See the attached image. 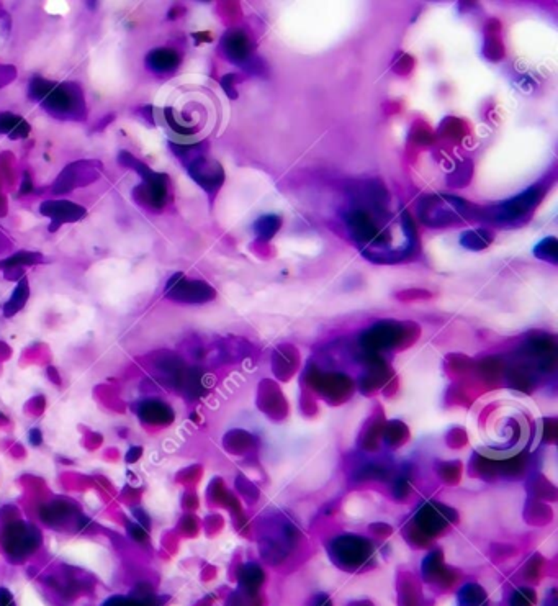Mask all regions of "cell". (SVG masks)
<instances>
[{"mask_svg":"<svg viewBox=\"0 0 558 606\" xmlns=\"http://www.w3.org/2000/svg\"><path fill=\"white\" fill-rule=\"evenodd\" d=\"M40 104L48 114L60 120H79L86 115L84 92L76 82H51Z\"/></svg>","mask_w":558,"mask_h":606,"instance_id":"6da1fadb","label":"cell"},{"mask_svg":"<svg viewBox=\"0 0 558 606\" xmlns=\"http://www.w3.org/2000/svg\"><path fill=\"white\" fill-rule=\"evenodd\" d=\"M418 215L423 220V223H426V225L433 228L452 225V223L459 221L460 218L454 206L444 199V195L426 197V199H423V202L418 206Z\"/></svg>","mask_w":558,"mask_h":606,"instance_id":"52a82bcc","label":"cell"},{"mask_svg":"<svg viewBox=\"0 0 558 606\" xmlns=\"http://www.w3.org/2000/svg\"><path fill=\"white\" fill-rule=\"evenodd\" d=\"M104 606H140L135 598H125V597H113L108 602H105Z\"/></svg>","mask_w":558,"mask_h":606,"instance_id":"484cf974","label":"cell"},{"mask_svg":"<svg viewBox=\"0 0 558 606\" xmlns=\"http://www.w3.org/2000/svg\"><path fill=\"white\" fill-rule=\"evenodd\" d=\"M535 600V593L529 588H519L513 595L511 606H532Z\"/></svg>","mask_w":558,"mask_h":606,"instance_id":"cb8c5ba5","label":"cell"},{"mask_svg":"<svg viewBox=\"0 0 558 606\" xmlns=\"http://www.w3.org/2000/svg\"><path fill=\"white\" fill-rule=\"evenodd\" d=\"M221 48L228 60L236 62V65H244L251 57V41L241 30L228 31L221 40Z\"/></svg>","mask_w":558,"mask_h":606,"instance_id":"7c38bea8","label":"cell"},{"mask_svg":"<svg viewBox=\"0 0 558 606\" xmlns=\"http://www.w3.org/2000/svg\"><path fill=\"white\" fill-rule=\"evenodd\" d=\"M262 580H264V573L260 571V567L251 563V566H246L242 568L241 587L246 590L247 593H256Z\"/></svg>","mask_w":558,"mask_h":606,"instance_id":"d6986e66","label":"cell"},{"mask_svg":"<svg viewBox=\"0 0 558 606\" xmlns=\"http://www.w3.org/2000/svg\"><path fill=\"white\" fill-rule=\"evenodd\" d=\"M40 259H41V258H40L38 254H36V253H26V251H22V253H17V254H15V256H12V258H9L7 260H4V263H2V268H5V269L22 268V265H30V264L38 263Z\"/></svg>","mask_w":558,"mask_h":606,"instance_id":"7402d4cb","label":"cell"},{"mask_svg":"<svg viewBox=\"0 0 558 606\" xmlns=\"http://www.w3.org/2000/svg\"><path fill=\"white\" fill-rule=\"evenodd\" d=\"M534 254L539 259L549 260L552 264L558 263V243L555 236L544 238L542 241L534 248Z\"/></svg>","mask_w":558,"mask_h":606,"instance_id":"44dd1931","label":"cell"},{"mask_svg":"<svg viewBox=\"0 0 558 606\" xmlns=\"http://www.w3.org/2000/svg\"><path fill=\"white\" fill-rule=\"evenodd\" d=\"M166 295L180 303H206L215 299L216 292L203 280H189L184 274H174L166 285Z\"/></svg>","mask_w":558,"mask_h":606,"instance_id":"8992f818","label":"cell"},{"mask_svg":"<svg viewBox=\"0 0 558 606\" xmlns=\"http://www.w3.org/2000/svg\"><path fill=\"white\" fill-rule=\"evenodd\" d=\"M280 225H281L280 216L264 215L256 221V225H254V230H256V235L259 238L270 239V238H274L275 233L280 230Z\"/></svg>","mask_w":558,"mask_h":606,"instance_id":"ffe728a7","label":"cell"},{"mask_svg":"<svg viewBox=\"0 0 558 606\" xmlns=\"http://www.w3.org/2000/svg\"><path fill=\"white\" fill-rule=\"evenodd\" d=\"M40 214L51 218L50 230L56 231L62 223L81 220V218L86 216L87 210L67 200H46L40 205Z\"/></svg>","mask_w":558,"mask_h":606,"instance_id":"30bf717a","label":"cell"},{"mask_svg":"<svg viewBox=\"0 0 558 606\" xmlns=\"http://www.w3.org/2000/svg\"><path fill=\"white\" fill-rule=\"evenodd\" d=\"M30 443L33 444V446H40L41 443H43V434H41V431L40 429H31L30 431Z\"/></svg>","mask_w":558,"mask_h":606,"instance_id":"f1b7e54d","label":"cell"},{"mask_svg":"<svg viewBox=\"0 0 558 606\" xmlns=\"http://www.w3.org/2000/svg\"><path fill=\"white\" fill-rule=\"evenodd\" d=\"M0 541H2L4 549L9 556L22 559V557L33 554L38 549L41 544V534L33 524L17 521V523L5 526Z\"/></svg>","mask_w":558,"mask_h":606,"instance_id":"277c9868","label":"cell"},{"mask_svg":"<svg viewBox=\"0 0 558 606\" xmlns=\"http://www.w3.org/2000/svg\"><path fill=\"white\" fill-rule=\"evenodd\" d=\"M28 295H30L28 279L22 277L18 280V284H17V287H15V290L12 292V297H10L9 302L5 303L4 315L5 316H13L15 313H18L25 307L26 300H28Z\"/></svg>","mask_w":558,"mask_h":606,"instance_id":"2e32d148","label":"cell"},{"mask_svg":"<svg viewBox=\"0 0 558 606\" xmlns=\"http://www.w3.org/2000/svg\"><path fill=\"white\" fill-rule=\"evenodd\" d=\"M118 159L123 166L135 169V171L141 175L143 182H145L141 187H145L146 190L147 205L152 206V209H162V206L166 205L167 194H169L167 175L161 172H154L150 166H146L145 162L138 161L136 158H133L131 154L125 151L120 154Z\"/></svg>","mask_w":558,"mask_h":606,"instance_id":"3957f363","label":"cell"},{"mask_svg":"<svg viewBox=\"0 0 558 606\" xmlns=\"http://www.w3.org/2000/svg\"><path fill=\"white\" fill-rule=\"evenodd\" d=\"M0 265H2V263H0Z\"/></svg>","mask_w":558,"mask_h":606,"instance_id":"1f68e13d","label":"cell"},{"mask_svg":"<svg viewBox=\"0 0 558 606\" xmlns=\"http://www.w3.org/2000/svg\"><path fill=\"white\" fill-rule=\"evenodd\" d=\"M460 243L462 246L471 249V251H481V249L488 248L493 243V233L485 230V228H480V230H467L462 233Z\"/></svg>","mask_w":558,"mask_h":606,"instance_id":"e0dca14e","label":"cell"},{"mask_svg":"<svg viewBox=\"0 0 558 606\" xmlns=\"http://www.w3.org/2000/svg\"><path fill=\"white\" fill-rule=\"evenodd\" d=\"M180 61H182V57H180V53L177 50L162 46L154 48V50L147 53L145 65L151 72L159 74V76H166V74L177 71Z\"/></svg>","mask_w":558,"mask_h":606,"instance_id":"8fae6325","label":"cell"},{"mask_svg":"<svg viewBox=\"0 0 558 606\" xmlns=\"http://www.w3.org/2000/svg\"><path fill=\"white\" fill-rule=\"evenodd\" d=\"M0 606H15L12 593L7 588H0Z\"/></svg>","mask_w":558,"mask_h":606,"instance_id":"83f0119b","label":"cell"},{"mask_svg":"<svg viewBox=\"0 0 558 606\" xmlns=\"http://www.w3.org/2000/svg\"><path fill=\"white\" fill-rule=\"evenodd\" d=\"M447 509L442 507H435V505L429 503L419 509L418 513V523L426 533H437L449 523V517L445 514Z\"/></svg>","mask_w":558,"mask_h":606,"instance_id":"5bb4252c","label":"cell"},{"mask_svg":"<svg viewBox=\"0 0 558 606\" xmlns=\"http://www.w3.org/2000/svg\"><path fill=\"white\" fill-rule=\"evenodd\" d=\"M403 334H405V331H403L401 325L393 321H384L364 333L362 338H360V344L370 354H375L376 351L396 346L401 341Z\"/></svg>","mask_w":558,"mask_h":606,"instance_id":"ba28073f","label":"cell"},{"mask_svg":"<svg viewBox=\"0 0 558 606\" xmlns=\"http://www.w3.org/2000/svg\"><path fill=\"white\" fill-rule=\"evenodd\" d=\"M470 177H471V162L470 161H465V162H462L459 167H457L455 174L450 175L449 184L450 185L452 184H454V185H464V184L469 182Z\"/></svg>","mask_w":558,"mask_h":606,"instance_id":"603a6c76","label":"cell"},{"mask_svg":"<svg viewBox=\"0 0 558 606\" xmlns=\"http://www.w3.org/2000/svg\"><path fill=\"white\" fill-rule=\"evenodd\" d=\"M140 454H141V448H135V449H130V454L126 456V461L128 462H133V461H136L138 457H140Z\"/></svg>","mask_w":558,"mask_h":606,"instance_id":"f546056e","label":"cell"},{"mask_svg":"<svg viewBox=\"0 0 558 606\" xmlns=\"http://www.w3.org/2000/svg\"><path fill=\"white\" fill-rule=\"evenodd\" d=\"M372 547L370 541L357 536H342L333 542L331 554L339 566L345 568H359L370 561Z\"/></svg>","mask_w":558,"mask_h":606,"instance_id":"5b68a950","label":"cell"},{"mask_svg":"<svg viewBox=\"0 0 558 606\" xmlns=\"http://www.w3.org/2000/svg\"><path fill=\"white\" fill-rule=\"evenodd\" d=\"M189 174L206 192H216L225 180V171L221 164L203 156H196L190 161Z\"/></svg>","mask_w":558,"mask_h":606,"instance_id":"9c48e42d","label":"cell"},{"mask_svg":"<svg viewBox=\"0 0 558 606\" xmlns=\"http://www.w3.org/2000/svg\"><path fill=\"white\" fill-rule=\"evenodd\" d=\"M315 606H331V605H329V600L326 597H320L316 600Z\"/></svg>","mask_w":558,"mask_h":606,"instance_id":"4dcf8cb0","label":"cell"},{"mask_svg":"<svg viewBox=\"0 0 558 606\" xmlns=\"http://www.w3.org/2000/svg\"><path fill=\"white\" fill-rule=\"evenodd\" d=\"M138 417L147 424H169L174 422L172 408L159 400H145L138 405Z\"/></svg>","mask_w":558,"mask_h":606,"instance_id":"4fadbf2b","label":"cell"},{"mask_svg":"<svg viewBox=\"0 0 558 606\" xmlns=\"http://www.w3.org/2000/svg\"><path fill=\"white\" fill-rule=\"evenodd\" d=\"M30 133V125L25 119L18 115L2 111L0 114V135H9L12 140L15 138H26Z\"/></svg>","mask_w":558,"mask_h":606,"instance_id":"9a60e30c","label":"cell"},{"mask_svg":"<svg viewBox=\"0 0 558 606\" xmlns=\"http://www.w3.org/2000/svg\"><path fill=\"white\" fill-rule=\"evenodd\" d=\"M233 81H235V74H228V76H225V77L221 79V86H223V89L226 90V94L230 95V97L235 99L236 97V90L233 89Z\"/></svg>","mask_w":558,"mask_h":606,"instance_id":"4316f807","label":"cell"},{"mask_svg":"<svg viewBox=\"0 0 558 606\" xmlns=\"http://www.w3.org/2000/svg\"><path fill=\"white\" fill-rule=\"evenodd\" d=\"M126 528H128V534L131 536L133 539L145 541L147 538V531L145 528H143V526H140V524H131V523H128V526H126Z\"/></svg>","mask_w":558,"mask_h":606,"instance_id":"d4e9b609","label":"cell"},{"mask_svg":"<svg viewBox=\"0 0 558 606\" xmlns=\"http://www.w3.org/2000/svg\"><path fill=\"white\" fill-rule=\"evenodd\" d=\"M459 606H488L486 593L478 585H465L459 593Z\"/></svg>","mask_w":558,"mask_h":606,"instance_id":"ac0fdd59","label":"cell"},{"mask_svg":"<svg viewBox=\"0 0 558 606\" xmlns=\"http://www.w3.org/2000/svg\"><path fill=\"white\" fill-rule=\"evenodd\" d=\"M542 199V190L534 185L514 199L494 205L493 209L481 210V218L494 223H514L529 215Z\"/></svg>","mask_w":558,"mask_h":606,"instance_id":"7a4b0ae2","label":"cell"}]
</instances>
